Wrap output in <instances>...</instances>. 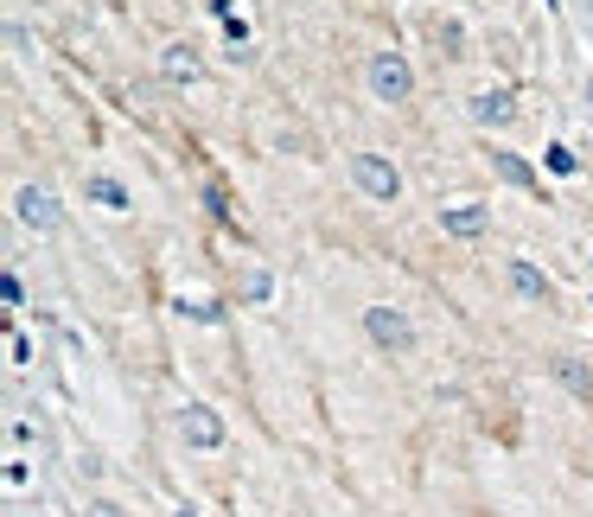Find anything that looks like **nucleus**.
Listing matches in <instances>:
<instances>
[{
    "instance_id": "nucleus-1",
    "label": "nucleus",
    "mask_w": 593,
    "mask_h": 517,
    "mask_svg": "<svg viewBox=\"0 0 593 517\" xmlns=\"http://www.w3.org/2000/svg\"><path fill=\"white\" fill-rule=\"evenodd\" d=\"M370 90L384 97V103H409L415 97V71L402 52H377L370 58Z\"/></svg>"
},
{
    "instance_id": "nucleus-2",
    "label": "nucleus",
    "mask_w": 593,
    "mask_h": 517,
    "mask_svg": "<svg viewBox=\"0 0 593 517\" xmlns=\"http://www.w3.org/2000/svg\"><path fill=\"white\" fill-rule=\"evenodd\" d=\"M364 333L377 338L389 358H409V352H415V326L396 307H364Z\"/></svg>"
},
{
    "instance_id": "nucleus-3",
    "label": "nucleus",
    "mask_w": 593,
    "mask_h": 517,
    "mask_svg": "<svg viewBox=\"0 0 593 517\" xmlns=\"http://www.w3.org/2000/svg\"><path fill=\"white\" fill-rule=\"evenodd\" d=\"M351 180H358V192L377 199V205H396V192H402V173L377 154H351Z\"/></svg>"
},
{
    "instance_id": "nucleus-4",
    "label": "nucleus",
    "mask_w": 593,
    "mask_h": 517,
    "mask_svg": "<svg viewBox=\"0 0 593 517\" xmlns=\"http://www.w3.org/2000/svg\"><path fill=\"white\" fill-rule=\"evenodd\" d=\"M180 435H185V447L211 454V447H224V415L205 409V403H192V409L180 415Z\"/></svg>"
},
{
    "instance_id": "nucleus-5",
    "label": "nucleus",
    "mask_w": 593,
    "mask_h": 517,
    "mask_svg": "<svg viewBox=\"0 0 593 517\" xmlns=\"http://www.w3.org/2000/svg\"><path fill=\"white\" fill-rule=\"evenodd\" d=\"M504 282H511V294L517 301H549V275H542L536 262H511V268H504Z\"/></svg>"
},
{
    "instance_id": "nucleus-6",
    "label": "nucleus",
    "mask_w": 593,
    "mask_h": 517,
    "mask_svg": "<svg viewBox=\"0 0 593 517\" xmlns=\"http://www.w3.org/2000/svg\"><path fill=\"white\" fill-rule=\"evenodd\" d=\"M13 211H20V224H32V231H58V205L45 192H32V185L13 199Z\"/></svg>"
},
{
    "instance_id": "nucleus-7",
    "label": "nucleus",
    "mask_w": 593,
    "mask_h": 517,
    "mask_svg": "<svg viewBox=\"0 0 593 517\" xmlns=\"http://www.w3.org/2000/svg\"><path fill=\"white\" fill-rule=\"evenodd\" d=\"M485 224H491L485 205H447V211H440V231H447V236H479Z\"/></svg>"
},
{
    "instance_id": "nucleus-8",
    "label": "nucleus",
    "mask_w": 593,
    "mask_h": 517,
    "mask_svg": "<svg viewBox=\"0 0 593 517\" xmlns=\"http://www.w3.org/2000/svg\"><path fill=\"white\" fill-rule=\"evenodd\" d=\"M517 109H511V90H479L472 97V122H485V129H504Z\"/></svg>"
},
{
    "instance_id": "nucleus-9",
    "label": "nucleus",
    "mask_w": 593,
    "mask_h": 517,
    "mask_svg": "<svg viewBox=\"0 0 593 517\" xmlns=\"http://www.w3.org/2000/svg\"><path fill=\"white\" fill-rule=\"evenodd\" d=\"M83 199H96L103 211H129V185L109 180V173H90V180H83Z\"/></svg>"
},
{
    "instance_id": "nucleus-10",
    "label": "nucleus",
    "mask_w": 593,
    "mask_h": 517,
    "mask_svg": "<svg viewBox=\"0 0 593 517\" xmlns=\"http://www.w3.org/2000/svg\"><path fill=\"white\" fill-rule=\"evenodd\" d=\"M549 371H555V377H562V384L581 396V403H593V371H587L581 358H549Z\"/></svg>"
},
{
    "instance_id": "nucleus-11",
    "label": "nucleus",
    "mask_w": 593,
    "mask_h": 517,
    "mask_svg": "<svg viewBox=\"0 0 593 517\" xmlns=\"http://www.w3.org/2000/svg\"><path fill=\"white\" fill-rule=\"evenodd\" d=\"M491 166H498V180H504V185H523V192H536V173H530V166H523L517 154H491Z\"/></svg>"
},
{
    "instance_id": "nucleus-12",
    "label": "nucleus",
    "mask_w": 593,
    "mask_h": 517,
    "mask_svg": "<svg viewBox=\"0 0 593 517\" xmlns=\"http://www.w3.org/2000/svg\"><path fill=\"white\" fill-rule=\"evenodd\" d=\"M166 78H173V83H198V58L185 52V45H166Z\"/></svg>"
},
{
    "instance_id": "nucleus-13",
    "label": "nucleus",
    "mask_w": 593,
    "mask_h": 517,
    "mask_svg": "<svg viewBox=\"0 0 593 517\" xmlns=\"http://www.w3.org/2000/svg\"><path fill=\"white\" fill-rule=\"evenodd\" d=\"M549 166H555V173H574V166H581V160L568 154V148H549Z\"/></svg>"
},
{
    "instance_id": "nucleus-14",
    "label": "nucleus",
    "mask_w": 593,
    "mask_h": 517,
    "mask_svg": "<svg viewBox=\"0 0 593 517\" xmlns=\"http://www.w3.org/2000/svg\"><path fill=\"white\" fill-rule=\"evenodd\" d=\"M90 517H122V505H109V498H96V505H90Z\"/></svg>"
}]
</instances>
